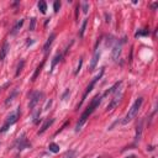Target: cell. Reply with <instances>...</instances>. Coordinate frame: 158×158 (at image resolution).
<instances>
[{"mask_svg":"<svg viewBox=\"0 0 158 158\" xmlns=\"http://www.w3.org/2000/svg\"><path fill=\"white\" fill-rule=\"evenodd\" d=\"M101 99H102L101 95H97V97H95V98L92 100L90 105H89V106L85 109V111H84L83 114H82V116L79 118V121L77 122V126H75V132H79V131H80V128L84 126V123H85L87 120L89 119V116H90V115L94 113V110L100 105Z\"/></svg>","mask_w":158,"mask_h":158,"instance_id":"1","label":"cell"},{"mask_svg":"<svg viewBox=\"0 0 158 158\" xmlns=\"http://www.w3.org/2000/svg\"><path fill=\"white\" fill-rule=\"evenodd\" d=\"M142 102H143V98L136 99V101L132 104V106L128 109V111H127V114H126V116H125V119L122 120V123H123V125L128 123V122L131 121L137 114H139L140 109H141V106H142Z\"/></svg>","mask_w":158,"mask_h":158,"instance_id":"2","label":"cell"},{"mask_svg":"<svg viewBox=\"0 0 158 158\" xmlns=\"http://www.w3.org/2000/svg\"><path fill=\"white\" fill-rule=\"evenodd\" d=\"M19 118H20V107H17L15 111H12L8 116V118H6L5 123L1 126V128H0V133H4V132L8 131V130L10 128V126H12L14 123H16V121L19 120Z\"/></svg>","mask_w":158,"mask_h":158,"instance_id":"3","label":"cell"},{"mask_svg":"<svg viewBox=\"0 0 158 158\" xmlns=\"http://www.w3.org/2000/svg\"><path fill=\"white\" fill-rule=\"evenodd\" d=\"M102 74H104V68H101V71L99 72V74H97V75H95V77H94V79L90 82V83H89V85L87 87V89H85V92H84V94H83V98H82V101L79 102V104H78V109L82 106V104H83V102H84V100L87 99V97H88V95H89V93H90L92 90H93V88L95 87V84H97V82L102 77Z\"/></svg>","mask_w":158,"mask_h":158,"instance_id":"4","label":"cell"},{"mask_svg":"<svg viewBox=\"0 0 158 158\" xmlns=\"http://www.w3.org/2000/svg\"><path fill=\"white\" fill-rule=\"evenodd\" d=\"M42 97H43V93H41V92H33L31 94L30 102H29V109L31 110V111L37 106V104L40 102V100H41V98H42Z\"/></svg>","mask_w":158,"mask_h":158,"instance_id":"5","label":"cell"},{"mask_svg":"<svg viewBox=\"0 0 158 158\" xmlns=\"http://www.w3.org/2000/svg\"><path fill=\"white\" fill-rule=\"evenodd\" d=\"M15 145H16V148L19 151H22L25 148H29L30 147V143H29V141H27V139H26V133H21V135H20V137L17 139Z\"/></svg>","mask_w":158,"mask_h":158,"instance_id":"6","label":"cell"},{"mask_svg":"<svg viewBox=\"0 0 158 158\" xmlns=\"http://www.w3.org/2000/svg\"><path fill=\"white\" fill-rule=\"evenodd\" d=\"M122 98V92L119 93V90H116L115 92V95H114V98L111 99V101H110V104L106 106V111H111V110L119 104V101L121 100Z\"/></svg>","mask_w":158,"mask_h":158,"instance_id":"7","label":"cell"},{"mask_svg":"<svg viewBox=\"0 0 158 158\" xmlns=\"http://www.w3.org/2000/svg\"><path fill=\"white\" fill-rule=\"evenodd\" d=\"M121 48H122V42H116L113 47V51H111V57L114 61H116L119 58V56L121 54Z\"/></svg>","mask_w":158,"mask_h":158,"instance_id":"8","label":"cell"},{"mask_svg":"<svg viewBox=\"0 0 158 158\" xmlns=\"http://www.w3.org/2000/svg\"><path fill=\"white\" fill-rule=\"evenodd\" d=\"M99 58H100V51H98V48H97V51H95L94 56H93V58H92L90 68H89V69H90V71H94V69H95V67H97L98 62H99Z\"/></svg>","mask_w":158,"mask_h":158,"instance_id":"9","label":"cell"},{"mask_svg":"<svg viewBox=\"0 0 158 158\" xmlns=\"http://www.w3.org/2000/svg\"><path fill=\"white\" fill-rule=\"evenodd\" d=\"M56 38V33H51L50 35V37L47 38V41H46V43L43 45V52L45 53H47L50 51V47H51V45L53 43V40Z\"/></svg>","mask_w":158,"mask_h":158,"instance_id":"10","label":"cell"},{"mask_svg":"<svg viewBox=\"0 0 158 158\" xmlns=\"http://www.w3.org/2000/svg\"><path fill=\"white\" fill-rule=\"evenodd\" d=\"M41 113H42V109L41 107H36V109L32 110V122L33 123H38Z\"/></svg>","mask_w":158,"mask_h":158,"instance_id":"11","label":"cell"},{"mask_svg":"<svg viewBox=\"0 0 158 158\" xmlns=\"http://www.w3.org/2000/svg\"><path fill=\"white\" fill-rule=\"evenodd\" d=\"M9 50H10L9 43L5 42V43L3 45V47H1V50H0V62H3V61L5 59V57H6V54H8Z\"/></svg>","mask_w":158,"mask_h":158,"instance_id":"12","label":"cell"},{"mask_svg":"<svg viewBox=\"0 0 158 158\" xmlns=\"http://www.w3.org/2000/svg\"><path fill=\"white\" fill-rule=\"evenodd\" d=\"M24 22H25V20L24 19H21V20H19V21L14 25V27H12V30L10 31V35H16V33L20 31V29L22 27V25H24Z\"/></svg>","mask_w":158,"mask_h":158,"instance_id":"13","label":"cell"},{"mask_svg":"<svg viewBox=\"0 0 158 158\" xmlns=\"http://www.w3.org/2000/svg\"><path fill=\"white\" fill-rule=\"evenodd\" d=\"M17 94H19V89H17V88H15V89H14V90L11 92V94H10L9 97H8V99L5 100V105H6V106H8V105H10L11 102L14 101V99H15V98L17 97Z\"/></svg>","mask_w":158,"mask_h":158,"instance_id":"14","label":"cell"},{"mask_svg":"<svg viewBox=\"0 0 158 158\" xmlns=\"http://www.w3.org/2000/svg\"><path fill=\"white\" fill-rule=\"evenodd\" d=\"M54 122V119H51V120H47L43 125H42V127H41V130L38 131V135H42V133H45L47 130H48L51 126H52V123Z\"/></svg>","mask_w":158,"mask_h":158,"instance_id":"15","label":"cell"},{"mask_svg":"<svg viewBox=\"0 0 158 158\" xmlns=\"http://www.w3.org/2000/svg\"><path fill=\"white\" fill-rule=\"evenodd\" d=\"M62 57H63V54H62V53H57L56 56L53 57L52 63H51V72H53V69H54V68H56V66L59 63V61L62 59Z\"/></svg>","mask_w":158,"mask_h":158,"instance_id":"16","label":"cell"},{"mask_svg":"<svg viewBox=\"0 0 158 158\" xmlns=\"http://www.w3.org/2000/svg\"><path fill=\"white\" fill-rule=\"evenodd\" d=\"M45 62H46V58L42 61V62H41V64L36 68V71H35V73H33V75H32V78H31V80L32 82H35L36 79H37V77H38V75H40V73H41V71H42V68H43V66H45Z\"/></svg>","mask_w":158,"mask_h":158,"instance_id":"17","label":"cell"},{"mask_svg":"<svg viewBox=\"0 0 158 158\" xmlns=\"http://www.w3.org/2000/svg\"><path fill=\"white\" fill-rule=\"evenodd\" d=\"M142 127H143V121H140V123L136 127V136H135V141H140L141 136H142Z\"/></svg>","mask_w":158,"mask_h":158,"instance_id":"18","label":"cell"},{"mask_svg":"<svg viewBox=\"0 0 158 158\" xmlns=\"http://www.w3.org/2000/svg\"><path fill=\"white\" fill-rule=\"evenodd\" d=\"M121 83H122V82L120 80V82H118V83H115L111 88H110L109 89V90H106L105 93H104V95H102V97H106V95H109V94H111V93H115L116 90H118V88H120V85H121Z\"/></svg>","mask_w":158,"mask_h":158,"instance_id":"19","label":"cell"},{"mask_svg":"<svg viewBox=\"0 0 158 158\" xmlns=\"http://www.w3.org/2000/svg\"><path fill=\"white\" fill-rule=\"evenodd\" d=\"M87 25H88V19H84L83 24H82V27L79 30V37H84V32H85V29H87Z\"/></svg>","mask_w":158,"mask_h":158,"instance_id":"20","label":"cell"},{"mask_svg":"<svg viewBox=\"0 0 158 158\" xmlns=\"http://www.w3.org/2000/svg\"><path fill=\"white\" fill-rule=\"evenodd\" d=\"M37 6H38V10H40L41 12H42V14H46V11H47V4H46V1H38Z\"/></svg>","mask_w":158,"mask_h":158,"instance_id":"21","label":"cell"},{"mask_svg":"<svg viewBox=\"0 0 158 158\" xmlns=\"http://www.w3.org/2000/svg\"><path fill=\"white\" fill-rule=\"evenodd\" d=\"M24 66H25V61L21 59V61H20V63L17 64V69H16V73H15V77H19V75H20V73H21Z\"/></svg>","mask_w":158,"mask_h":158,"instance_id":"22","label":"cell"},{"mask_svg":"<svg viewBox=\"0 0 158 158\" xmlns=\"http://www.w3.org/2000/svg\"><path fill=\"white\" fill-rule=\"evenodd\" d=\"M48 148H50V151L52 153H58L59 152V146L57 145V143H50Z\"/></svg>","mask_w":158,"mask_h":158,"instance_id":"23","label":"cell"},{"mask_svg":"<svg viewBox=\"0 0 158 158\" xmlns=\"http://www.w3.org/2000/svg\"><path fill=\"white\" fill-rule=\"evenodd\" d=\"M75 156V149H71V151H67V152L62 156V158H74Z\"/></svg>","mask_w":158,"mask_h":158,"instance_id":"24","label":"cell"},{"mask_svg":"<svg viewBox=\"0 0 158 158\" xmlns=\"http://www.w3.org/2000/svg\"><path fill=\"white\" fill-rule=\"evenodd\" d=\"M35 26H36V19H35V17H32V19H31V21H30L29 30H30V31H33V30H35Z\"/></svg>","mask_w":158,"mask_h":158,"instance_id":"25","label":"cell"},{"mask_svg":"<svg viewBox=\"0 0 158 158\" xmlns=\"http://www.w3.org/2000/svg\"><path fill=\"white\" fill-rule=\"evenodd\" d=\"M59 8H61V1H54V4H53V10H54V12H58V11H59Z\"/></svg>","mask_w":158,"mask_h":158,"instance_id":"26","label":"cell"},{"mask_svg":"<svg viewBox=\"0 0 158 158\" xmlns=\"http://www.w3.org/2000/svg\"><path fill=\"white\" fill-rule=\"evenodd\" d=\"M82 64H83V58H79V63H78V67H77V69H75L74 74H78V73H79L80 68H82Z\"/></svg>","mask_w":158,"mask_h":158,"instance_id":"27","label":"cell"},{"mask_svg":"<svg viewBox=\"0 0 158 158\" xmlns=\"http://www.w3.org/2000/svg\"><path fill=\"white\" fill-rule=\"evenodd\" d=\"M82 6H83V12H84V14H87V12H88V10H89V4H88L87 1H84L83 4H82Z\"/></svg>","mask_w":158,"mask_h":158,"instance_id":"28","label":"cell"},{"mask_svg":"<svg viewBox=\"0 0 158 158\" xmlns=\"http://www.w3.org/2000/svg\"><path fill=\"white\" fill-rule=\"evenodd\" d=\"M148 33H149L148 30H145V31H142V32H137L136 33V37L137 36H146V35H148Z\"/></svg>","mask_w":158,"mask_h":158,"instance_id":"29","label":"cell"},{"mask_svg":"<svg viewBox=\"0 0 158 158\" xmlns=\"http://www.w3.org/2000/svg\"><path fill=\"white\" fill-rule=\"evenodd\" d=\"M69 94H71V93H69V89H67V90L64 92V94L62 95V100H67V97H68Z\"/></svg>","mask_w":158,"mask_h":158,"instance_id":"30","label":"cell"},{"mask_svg":"<svg viewBox=\"0 0 158 158\" xmlns=\"http://www.w3.org/2000/svg\"><path fill=\"white\" fill-rule=\"evenodd\" d=\"M79 10H80V6L78 5V6H77V12H75V19H78V12H79Z\"/></svg>","mask_w":158,"mask_h":158,"instance_id":"31","label":"cell"},{"mask_svg":"<svg viewBox=\"0 0 158 158\" xmlns=\"http://www.w3.org/2000/svg\"><path fill=\"white\" fill-rule=\"evenodd\" d=\"M105 16H106V22L109 24L110 21H111V20H110V15H107V14H105Z\"/></svg>","mask_w":158,"mask_h":158,"instance_id":"32","label":"cell"},{"mask_svg":"<svg viewBox=\"0 0 158 158\" xmlns=\"http://www.w3.org/2000/svg\"><path fill=\"white\" fill-rule=\"evenodd\" d=\"M157 5H158V4H157V3H154V4L152 5V9H156V8H157Z\"/></svg>","mask_w":158,"mask_h":158,"instance_id":"33","label":"cell"},{"mask_svg":"<svg viewBox=\"0 0 158 158\" xmlns=\"http://www.w3.org/2000/svg\"><path fill=\"white\" fill-rule=\"evenodd\" d=\"M6 85H8V84H5V85H4V87H1V88H0V90H1V89H3V88H5V87H6Z\"/></svg>","mask_w":158,"mask_h":158,"instance_id":"34","label":"cell"}]
</instances>
